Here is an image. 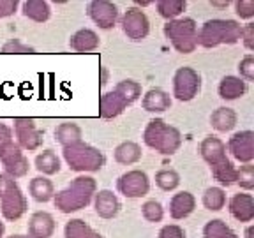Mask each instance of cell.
Masks as SVG:
<instances>
[{"label":"cell","instance_id":"cell-24","mask_svg":"<svg viewBox=\"0 0 254 238\" xmlns=\"http://www.w3.org/2000/svg\"><path fill=\"white\" fill-rule=\"evenodd\" d=\"M210 123L215 131H219V132L231 131V129L237 125V113H235L231 108H217V110L212 113Z\"/></svg>","mask_w":254,"mask_h":238},{"label":"cell","instance_id":"cell-19","mask_svg":"<svg viewBox=\"0 0 254 238\" xmlns=\"http://www.w3.org/2000/svg\"><path fill=\"white\" fill-rule=\"evenodd\" d=\"M196 206V199L194 196L190 194V192H179V194H175L170 201V215L177 221L180 219H186L187 215L192 214Z\"/></svg>","mask_w":254,"mask_h":238},{"label":"cell","instance_id":"cell-37","mask_svg":"<svg viewBox=\"0 0 254 238\" xmlns=\"http://www.w3.org/2000/svg\"><path fill=\"white\" fill-rule=\"evenodd\" d=\"M238 71H240V76L246 78L247 81H254V57L247 55L240 60L238 63Z\"/></svg>","mask_w":254,"mask_h":238},{"label":"cell","instance_id":"cell-30","mask_svg":"<svg viewBox=\"0 0 254 238\" xmlns=\"http://www.w3.org/2000/svg\"><path fill=\"white\" fill-rule=\"evenodd\" d=\"M36 168L43 175H55L60 171V159L53 150H44L36 157Z\"/></svg>","mask_w":254,"mask_h":238},{"label":"cell","instance_id":"cell-3","mask_svg":"<svg viewBox=\"0 0 254 238\" xmlns=\"http://www.w3.org/2000/svg\"><path fill=\"white\" fill-rule=\"evenodd\" d=\"M143 141L147 147H150L152 150L159 152V154L173 155L182 145V134L179 132V129L168 125L164 120L155 119L150 120L148 125L145 127Z\"/></svg>","mask_w":254,"mask_h":238},{"label":"cell","instance_id":"cell-34","mask_svg":"<svg viewBox=\"0 0 254 238\" xmlns=\"http://www.w3.org/2000/svg\"><path fill=\"white\" fill-rule=\"evenodd\" d=\"M141 214L148 222H161L163 221L164 210L163 206H161V203L155 201V199H150V201H147L141 206Z\"/></svg>","mask_w":254,"mask_h":238},{"label":"cell","instance_id":"cell-27","mask_svg":"<svg viewBox=\"0 0 254 238\" xmlns=\"http://www.w3.org/2000/svg\"><path fill=\"white\" fill-rule=\"evenodd\" d=\"M55 138L59 139V143L62 147H69L74 143L81 141V129L72 122H64L57 127Z\"/></svg>","mask_w":254,"mask_h":238},{"label":"cell","instance_id":"cell-43","mask_svg":"<svg viewBox=\"0 0 254 238\" xmlns=\"http://www.w3.org/2000/svg\"><path fill=\"white\" fill-rule=\"evenodd\" d=\"M253 233H254V228L249 226V228H247V231H246V238H253Z\"/></svg>","mask_w":254,"mask_h":238},{"label":"cell","instance_id":"cell-41","mask_svg":"<svg viewBox=\"0 0 254 238\" xmlns=\"http://www.w3.org/2000/svg\"><path fill=\"white\" fill-rule=\"evenodd\" d=\"M16 9H18L16 0H0V18H7V16L14 14Z\"/></svg>","mask_w":254,"mask_h":238},{"label":"cell","instance_id":"cell-44","mask_svg":"<svg viewBox=\"0 0 254 238\" xmlns=\"http://www.w3.org/2000/svg\"><path fill=\"white\" fill-rule=\"evenodd\" d=\"M106 79H108V71L103 69V81H101V85H106Z\"/></svg>","mask_w":254,"mask_h":238},{"label":"cell","instance_id":"cell-10","mask_svg":"<svg viewBox=\"0 0 254 238\" xmlns=\"http://www.w3.org/2000/svg\"><path fill=\"white\" fill-rule=\"evenodd\" d=\"M0 163L4 164L5 175H9L11 178H21L28 173V159L12 141L0 147Z\"/></svg>","mask_w":254,"mask_h":238},{"label":"cell","instance_id":"cell-4","mask_svg":"<svg viewBox=\"0 0 254 238\" xmlns=\"http://www.w3.org/2000/svg\"><path fill=\"white\" fill-rule=\"evenodd\" d=\"M141 95V85L132 79H124L111 92L101 97V117L106 120L115 119L126 110L129 104L139 99Z\"/></svg>","mask_w":254,"mask_h":238},{"label":"cell","instance_id":"cell-46","mask_svg":"<svg viewBox=\"0 0 254 238\" xmlns=\"http://www.w3.org/2000/svg\"><path fill=\"white\" fill-rule=\"evenodd\" d=\"M7 238H32L28 235H12V237H7Z\"/></svg>","mask_w":254,"mask_h":238},{"label":"cell","instance_id":"cell-1","mask_svg":"<svg viewBox=\"0 0 254 238\" xmlns=\"http://www.w3.org/2000/svg\"><path fill=\"white\" fill-rule=\"evenodd\" d=\"M201 157L210 164L212 177L222 185H233L237 182V168L226 155V145L215 136H206L199 145Z\"/></svg>","mask_w":254,"mask_h":238},{"label":"cell","instance_id":"cell-26","mask_svg":"<svg viewBox=\"0 0 254 238\" xmlns=\"http://www.w3.org/2000/svg\"><path fill=\"white\" fill-rule=\"evenodd\" d=\"M141 159V148L134 141H124L115 148V161L120 164H134Z\"/></svg>","mask_w":254,"mask_h":238},{"label":"cell","instance_id":"cell-7","mask_svg":"<svg viewBox=\"0 0 254 238\" xmlns=\"http://www.w3.org/2000/svg\"><path fill=\"white\" fill-rule=\"evenodd\" d=\"M164 36L170 39L173 48L179 53H192L198 46V27L190 18L171 20L164 25Z\"/></svg>","mask_w":254,"mask_h":238},{"label":"cell","instance_id":"cell-31","mask_svg":"<svg viewBox=\"0 0 254 238\" xmlns=\"http://www.w3.org/2000/svg\"><path fill=\"white\" fill-rule=\"evenodd\" d=\"M187 7L186 0H159L157 2V11L159 14L166 18V20H175L179 14H182Z\"/></svg>","mask_w":254,"mask_h":238},{"label":"cell","instance_id":"cell-16","mask_svg":"<svg viewBox=\"0 0 254 238\" xmlns=\"http://www.w3.org/2000/svg\"><path fill=\"white\" fill-rule=\"evenodd\" d=\"M55 233V219L48 212H36L28 222V237L50 238Z\"/></svg>","mask_w":254,"mask_h":238},{"label":"cell","instance_id":"cell-36","mask_svg":"<svg viewBox=\"0 0 254 238\" xmlns=\"http://www.w3.org/2000/svg\"><path fill=\"white\" fill-rule=\"evenodd\" d=\"M0 53H18V55H23V53H36V50L27 44H23L20 39H11L4 44V46L0 48Z\"/></svg>","mask_w":254,"mask_h":238},{"label":"cell","instance_id":"cell-18","mask_svg":"<svg viewBox=\"0 0 254 238\" xmlns=\"http://www.w3.org/2000/svg\"><path fill=\"white\" fill-rule=\"evenodd\" d=\"M120 210V201L111 190H99L95 194V212L103 219H113Z\"/></svg>","mask_w":254,"mask_h":238},{"label":"cell","instance_id":"cell-17","mask_svg":"<svg viewBox=\"0 0 254 238\" xmlns=\"http://www.w3.org/2000/svg\"><path fill=\"white\" fill-rule=\"evenodd\" d=\"M230 214L238 222H251L254 219V199L251 194L238 192L230 199Z\"/></svg>","mask_w":254,"mask_h":238},{"label":"cell","instance_id":"cell-11","mask_svg":"<svg viewBox=\"0 0 254 238\" xmlns=\"http://www.w3.org/2000/svg\"><path fill=\"white\" fill-rule=\"evenodd\" d=\"M117 189L120 190V194L126 198H141L148 192L150 189V180H148L147 173L141 170H132L124 173L117 182Z\"/></svg>","mask_w":254,"mask_h":238},{"label":"cell","instance_id":"cell-32","mask_svg":"<svg viewBox=\"0 0 254 238\" xmlns=\"http://www.w3.org/2000/svg\"><path fill=\"white\" fill-rule=\"evenodd\" d=\"M203 205L205 208L212 212L221 210L222 206L226 205V192L221 189V187H210V189L205 190L203 194Z\"/></svg>","mask_w":254,"mask_h":238},{"label":"cell","instance_id":"cell-13","mask_svg":"<svg viewBox=\"0 0 254 238\" xmlns=\"http://www.w3.org/2000/svg\"><path fill=\"white\" fill-rule=\"evenodd\" d=\"M14 132L20 141L18 147L28 152H34L43 145V131L36 127V122L32 119H14Z\"/></svg>","mask_w":254,"mask_h":238},{"label":"cell","instance_id":"cell-39","mask_svg":"<svg viewBox=\"0 0 254 238\" xmlns=\"http://www.w3.org/2000/svg\"><path fill=\"white\" fill-rule=\"evenodd\" d=\"M159 238H186V231L177 224H168L161 230Z\"/></svg>","mask_w":254,"mask_h":238},{"label":"cell","instance_id":"cell-2","mask_svg":"<svg viewBox=\"0 0 254 238\" xmlns=\"http://www.w3.org/2000/svg\"><path fill=\"white\" fill-rule=\"evenodd\" d=\"M97 190V182L92 177H78L71 182V185L53 196L55 208L64 214L78 212L88 205Z\"/></svg>","mask_w":254,"mask_h":238},{"label":"cell","instance_id":"cell-29","mask_svg":"<svg viewBox=\"0 0 254 238\" xmlns=\"http://www.w3.org/2000/svg\"><path fill=\"white\" fill-rule=\"evenodd\" d=\"M205 238H238V235L221 219H212L203 228Z\"/></svg>","mask_w":254,"mask_h":238},{"label":"cell","instance_id":"cell-38","mask_svg":"<svg viewBox=\"0 0 254 238\" xmlns=\"http://www.w3.org/2000/svg\"><path fill=\"white\" fill-rule=\"evenodd\" d=\"M235 7H237V14L240 16V18H244V20H251V18L254 16L253 0H240V2L235 4Z\"/></svg>","mask_w":254,"mask_h":238},{"label":"cell","instance_id":"cell-20","mask_svg":"<svg viewBox=\"0 0 254 238\" xmlns=\"http://www.w3.org/2000/svg\"><path fill=\"white\" fill-rule=\"evenodd\" d=\"M71 48L78 53H87V52H94L99 48V36L95 34L90 28H81L71 37L69 41Z\"/></svg>","mask_w":254,"mask_h":238},{"label":"cell","instance_id":"cell-40","mask_svg":"<svg viewBox=\"0 0 254 238\" xmlns=\"http://www.w3.org/2000/svg\"><path fill=\"white\" fill-rule=\"evenodd\" d=\"M240 39H244L247 50H254V23H249L242 28V36Z\"/></svg>","mask_w":254,"mask_h":238},{"label":"cell","instance_id":"cell-33","mask_svg":"<svg viewBox=\"0 0 254 238\" xmlns=\"http://www.w3.org/2000/svg\"><path fill=\"white\" fill-rule=\"evenodd\" d=\"M155 183H157L159 189L173 190L179 187L180 177H179V173L173 170H161V171H157V175H155Z\"/></svg>","mask_w":254,"mask_h":238},{"label":"cell","instance_id":"cell-14","mask_svg":"<svg viewBox=\"0 0 254 238\" xmlns=\"http://www.w3.org/2000/svg\"><path fill=\"white\" fill-rule=\"evenodd\" d=\"M88 16L99 28L110 30L117 23L119 9H117L115 4H111L108 0H94L88 4Z\"/></svg>","mask_w":254,"mask_h":238},{"label":"cell","instance_id":"cell-5","mask_svg":"<svg viewBox=\"0 0 254 238\" xmlns=\"http://www.w3.org/2000/svg\"><path fill=\"white\" fill-rule=\"evenodd\" d=\"M242 36V27L235 20H208L198 34V44L215 48L219 44H235Z\"/></svg>","mask_w":254,"mask_h":238},{"label":"cell","instance_id":"cell-9","mask_svg":"<svg viewBox=\"0 0 254 238\" xmlns=\"http://www.w3.org/2000/svg\"><path fill=\"white\" fill-rule=\"evenodd\" d=\"M201 87V78L192 67H180L173 78V94L179 101L194 99Z\"/></svg>","mask_w":254,"mask_h":238},{"label":"cell","instance_id":"cell-21","mask_svg":"<svg viewBox=\"0 0 254 238\" xmlns=\"http://www.w3.org/2000/svg\"><path fill=\"white\" fill-rule=\"evenodd\" d=\"M247 90V85L244 79L237 78V76H224L219 83V95L224 101H235L238 97H242Z\"/></svg>","mask_w":254,"mask_h":238},{"label":"cell","instance_id":"cell-28","mask_svg":"<svg viewBox=\"0 0 254 238\" xmlns=\"http://www.w3.org/2000/svg\"><path fill=\"white\" fill-rule=\"evenodd\" d=\"M50 5L48 2L43 0H28L23 4V14L27 16L28 20L37 21V23H43L50 18Z\"/></svg>","mask_w":254,"mask_h":238},{"label":"cell","instance_id":"cell-22","mask_svg":"<svg viewBox=\"0 0 254 238\" xmlns=\"http://www.w3.org/2000/svg\"><path fill=\"white\" fill-rule=\"evenodd\" d=\"M143 110L150 111V113H161V111L170 110L171 106V99L170 95L166 94L161 88H152L145 94L143 97Z\"/></svg>","mask_w":254,"mask_h":238},{"label":"cell","instance_id":"cell-25","mask_svg":"<svg viewBox=\"0 0 254 238\" xmlns=\"http://www.w3.org/2000/svg\"><path fill=\"white\" fill-rule=\"evenodd\" d=\"M64 235H65V238H104L103 235L92 230L87 222L81 221V219H71L65 224Z\"/></svg>","mask_w":254,"mask_h":238},{"label":"cell","instance_id":"cell-35","mask_svg":"<svg viewBox=\"0 0 254 238\" xmlns=\"http://www.w3.org/2000/svg\"><path fill=\"white\" fill-rule=\"evenodd\" d=\"M237 183L246 190L254 189V166L253 164H244L240 170H237Z\"/></svg>","mask_w":254,"mask_h":238},{"label":"cell","instance_id":"cell-45","mask_svg":"<svg viewBox=\"0 0 254 238\" xmlns=\"http://www.w3.org/2000/svg\"><path fill=\"white\" fill-rule=\"evenodd\" d=\"M4 231H5V226H4V222L0 221V238L4 237Z\"/></svg>","mask_w":254,"mask_h":238},{"label":"cell","instance_id":"cell-23","mask_svg":"<svg viewBox=\"0 0 254 238\" xmlns=\"http://www.w3.org/2000/svg\"><path fill=\"white\" fill-rule=\"evenodd\" d=\"M28 190H30V196L36 201L39 203H46L55 196V189H53L52 180L44 178V177H36L32 178L28 183Z\"/></svg>","mask_w":254,"mask_h":238},{"label":"cell","instance_id":"cell-8","mask_svg":"<svg viewBox=\"0 0 254 238\" xmlns=\"http://www.w3.org/2000/svg\"><path fill=\"white\" fill-rule=\"evenodd\" d=\"M64 159L72 171H99L104 166L103 152L83 141L64 147Z\"/></svg>","mask_w":254,"mask_h":238},{"label":"cell","instance_id":"cell-42","mask_svg":"<svg viewBox=\"0 0 254 238\" xmlns=\"http://www.w3.org/2000/svg\"><path fill=\"white\" fill-rule=\"evenodd\" d=\"M9 141H12V131L5 123H0V147Z\"/></svg>","mask_w":254,"mask_h":238},{"label":"cell","instance_id":"cell-6","mask_svg":"<svg viewBox=\"0 0 254 238\" xmlns=\"http://www.w3.org/2000/svg\"><path fill=\"white\" fill-rule=\"evenodd\" d=\"M27 198L9 175H0V210L7 221H18L27 212Z\"/></svg>","mask_w":254,"mask_h":238},{"label":"cell","instance_id":"cell-12","mask_svg":"<svg viewBox=\"0 0 254 238\" xmlns=\"http://www.w3.org/2000/svg\"><path fill=\"white\" fill-rule=\"evenodd\" d=\"M122 30L132 41H141L148 36L150 21L147 14L138 7H129L122 16Z\"/></svg>","mask_w":254,"mask_h":238},{"label":"cell","instance_id":"cell-15","mask_svg":"<svg viewBox=\"0 0 254 238\" xmlns=\"http://www.w3.org/2000/svg\"><path fill=\"white\" fill-rule=\"evenodd\" d=\"M228 150L237 161L244 164H251V161L254 159V132L240 131L233 134L228 141Z\"/></svg>","mask_w":254,"mask_h":238}]
</instances>
